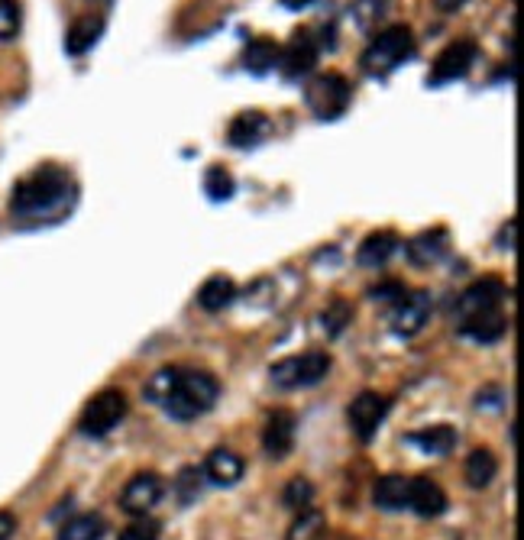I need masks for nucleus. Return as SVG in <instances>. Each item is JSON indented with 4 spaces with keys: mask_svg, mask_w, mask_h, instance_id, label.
Segmentation results:
<instances>
[{
    "mask_svg": "<svg viewBox=\"0 0 524 540\" xmlns=\"http://www.w3.org/2000/svg\"><path fill=\"white\" fill-rule=\"evenodd\" d=\"M72 198V175L59 169V165H43V169H36L17 182L10 198V211L17 217H55L65 207H72Z\"/></svg>",
    "mask_w": 524,
    "mask_h": 540,
    "instance_id": "f257e3e1",
    "label": "nucleus"
},
{
    "mask_svg": "<svg viewBox=\"0 0 524 540\" xmlns=\"http://www.w3.org/2000/svg\"><path fill=\"white\" fill-rule=\"evenodd\" d=\"M415 52H418V39L411 33V26L392 23V26H385L379 36H372V43L360 55V65L369 78H385V75H392L398 65L415 59Z\"/></svg>",
    "mask_w": 524,
    "mask_h": 540,
    "instance_id": "f03ea898",
    "label": "nucleus"
},
{
    "mask_svg": "<svg viewBox=\"0 0 524 540\" xmlns=\"http://www.w3.org/2000/svg\"><path fill=\"white\" fill-rule=\"evenodd\" d=\"M220 395V385L208 372H185L178 369V379L172 385V395L165 401V411L172 414L175 421H195L201 414H208L214 408V401Z\"/></svg>",
    "mask_w": 524,
    "mask_h": 540,
    "instance_id": "7ed1b4c3",
    "label": "nucleus"
},
{
    "mask_svg": "<svg viewBox=\"0 0 524 540\" xmlns=\"http://www.w3.org/2000/svg\"><path fill=\"white\" fill-rule=\"evenodd\" d=\"M330 372V356L324 350H311V353H301V356H285L279 359L269 376L275 389H308V385L324 382Z\"/></svg>",
    "mask_w": 524,
    "mask_h": 540,
    "instance_id": "20e7f679",
    "label": "nucleus"
},
{
    "mask_svg": "<svg viewBox=\"0 0 524 540\" xmlns=\"http://www.w3.org/2000/svg\"><path fill=\"white\" fill-rule=\"evenodd\" d=\"M350 101H353L350 81L337 72L317 75L305 88V104L311 107V114L317 120H340L350 110Z\"/></svg>",
    "mask_w": 524,
    "mask_h": 540,
    "instance_id": "39448f33",
    "label": "nucleus"
},
{
    "mask_svg": "<svg viewBox=\"0 0 524 540\" xmlns=\"http://www.w3.org/2000/svg\"><path fill=\"white\" fill-rule=\"evenodd\" d=\"M123 418H127V395L117 389H104L85 405L78 427L85 437H107Z\"/></svg>",
    "mask_w": 524,
    "mask_h": 540,
    "instance_id": "423d86ee",
    "label": "nucleus"
},
{
    "mask_svg": "<svg viewBox=\"0 0 524 540\" xmlns=\"http://www.w3.org/2000/svg\"><path fill=\"white\" fill-rule=\"evenodd\" d=\"M317 55H321V46H317V36L311 26H301V30L292 33V39L279 49V72L288 81H298L314 72Z\"/></svg>",
    "mask_w": 524,
    "mask_h": 540,
    "instance_id": "0eeeda50",
    "label": "nucleus"
},
{
    "mask_svg": "<svg viewBox=\"0 0 524 540\" xmlns=\"http://www.w3.org/2000/svg\"><path fill=\"white\" fill-rule=\"evenodd\" d=\"M476 59H479V46L473 43V39H457V43H450L434 59L431 75H427V85L440 88V85H450V81H457V78H466L470 75V68L476 65Z\"/></svg>",
    "mask_w": 524,
    "mask_h": 540,
    "instance_id": "6e6552de",
    "label": "nucleus"
},
{
    "mask_svg": "<svg viewBox=\"0 0 524 540\" xmlns=\"http://www.w3.org/2000/svg\"><path fill=\"white\" fill-rule=\"evenodd\" d=\"M385 414H389V398L379 395V392H360L347 408V421H350L353 437L369 443L372 437L379 434Z\"/></svg>",
    "mask_w": 524,
    "mask_h": 540,
    "instance_id": "1a4fd4ad",
    "label": "nucleus"
},
{
    "mask_svg": "<svg viewBox=\"0 0 524 540\" xmlns=\"http://www.w3.org/2000/svg\"><path fill=\"white\" fill-rule=\"evenodd\" d=\"M505 295H508L505 282L495 279V275H486V279L473 282V285L457 298V317H460V321H466V317H476V314L502 311Z\"/></svg>",
    "mask_w": 524,
    "mask_h": 540,
    "instance_id": "9d476101",
    "label": "nucleus"
},
{
    "mask_svg": "<svg viewBox=\"0 0 524 540\" xmlns=\"http://www.w3.org/2000/svg\"><path fill=\"white\" fill-rule=\"evenodd\" d=\"M162 492H165V486L156 473H140V476H133L127 482V489L120 492V508L133 518H143L162 502Z\"/></svg>",
    "mask_w": 524,
    "mask_h": 540,
    "instance_id": "9b49d317",
    "label": "nucleus"
},
{
    "mask_svg": "<svg viewBox=\"0 0 524 540\" xmlns=\"http://www.w3.org/2000/svg\"><path fill=\"white\" fill-rule=\"evenodd\" d=\"M427 317H431V295L405 292V298H398L392 308V330L398 337H415L424 330Z\"/></svg>",
    "mask_w": 524,
    "mask_h": 540,
    "instance_id": "f8f14e48",
    "label": "nucleus"
},
{
    "mask_svg": "<svg viewBox=\"0 0 524 540\" xmlns=\"http://www.w3.org/2000/svg\"><path fill=\"white\" fill-rule=\"evenodd\" d=\"M272 133V123L266 114H259V110H243V114H237L230 120L227 127V143L233 149H253L259 146L266 136Z\"/></svg>",
    "mask_w": 524,
    "mask_h": 540,
    "instance_id": "ddd939ff",
    "label": "nucleus"
},
{
    "mask_svg": "<svg viewBox=\"0 0 524 540\" xmlns=\"http://www.w3.org/2000/svg\"><path fill=\"white\" fill-rule=\"evenodd\" d=\"M295 427H298V421L292 411H272L266 421V431H262V447H266V453L275 456V460H282V456L292 453Z\"/></svg>",
    "mask_w": 524,
    "mask_h": 540,
    "instance_id": "4468645a",
    "label": "nucleus"
},
{
    "mask_svg": "<svg viewBox=\"0 0 524 540\" xmlns=\"http://www.w3.org/2000/svg\"><path fill=\"white\" fill-rule=\"evenodd\" d=\"M408 508L421 518H437L447 508V495L431 476L408 479Z\"/></svg>",
    "mask_w": 524,
    "mask_h": 540,
    "instance_id": "2eb2a0df",
    "label": "nucleus"
},
{
    "mask_svg": "<svg viewBox=\"0 0 524 540\" xmlns=\"http://www.w3.org/2000/svg\"><path fill=\"white\" fill-rule=\"evenodd\" d=\"M395 249H398V233L395 230H376L360 243V249H356V262L366 269H379L395 256Z\"/></svg>",
    "mask_w": 524,
    "mask_h": 540,
    "instance_id": "dca6fc26",
    "label": "nucleus"
},
{
    "mask_svg": "<svg viewBox=\"0 0 524 540\" xmlns=\"http://www.w3.org/2000/svg\"><path fill=\"white\" fill-rule=\"evenodd\" d=\"M104 33V17L98 13H88V17H78L65 33V52L68 55H85Z\"/></svg>",
    "mask_w": 524,
    "mask_h": 540,
    "instance_id": "f3484780",
    "label": "nucleus"
},
{
    "mask_svg": "<svg viewBox=\"0 0 524 540\" xmlns=\"http://www.w3.org/2000/svg\"><path fill=\"white\" fill-rule=\"evenodd\" d=\"M505 330H508V317H505L502 311L476 314V317H466V321H460V334L476 340V343H495V340H502Z\"/></svg>",
    "mask_w": 524,
    "mask_h": 540,
    "instance_id": "a211bd4d",
    "label": "nucleus"
},
{
    "mask_svg": "<svg viewBox=\"0 0 524 540\" xmlns=\"http://www.w3.org/2000/svg\"><path fill=\"white\" fill-rule=\"evenodd\" d=\"M411 447H418L427 456H447L457 447V431L450 424H434V427H421V431L408 434Z\"/></svg>",
    "mask_w": 524,
    "mask_h": 540,
    "instance_id": "6ab92c4d",
    "label": "nucleus"
},
{
    "mask_svg": "<svg viewBox=\"0 0 524 540\" xmlns=\"http://www.w3.org/2000/svg\"><path fill=\"white\" fill-rule=\"evenodd\" d=\"M204 476H208L214 486H237L243 479V460L233 450H214L208 460H204Z\"/></svg>",
    "mask_w": 524,
    "mask_h": 540,
    "instance_id": "aec40b11",
    "label": "nucleus"
},
{
    "mask_svg": "<svg viewBox=\"0 0 524 540\" xmlns=\"http://www.w3.org/2000/svg\"><path fill=\"white\" fill-rule=\"evenodd\" d=\"M279 43L275 39H266V36H259V39H250L243 49V68L250 75H266L272 72V68H279Z\"/></svg>",
    "mask_w": 524,
    "mask_h": 540,
    "instance_id": "412c9836",
    "label": "nucleus"
},
{
    "mask_svg": "<svg viewBox=\"0 0 524 540\" xmlns=\"http://www.w3.org/2000/svg\"><path fill=\"white\" fill-rule=\"evenodd\" d=\"M444 253H447V230L440 227L424 230L408 243V259L415 262V266H431V262H437Z\"/></svg>",
    "mask_w": 524,
    "mask_h": 540,
    "instance_id": "4be33fe9",
    "label": "nucleus"
},
{
    "mask_svg": "<svg viewBox=\"0 0 524 540\" xmlns=\"http://www.w3.org/2000/svg\"><path fill=\"white\" fill-rule=\"evenodd\" d=\"M372 502L382 511H402L408 508V479L405 476H382L372 489Z\"/></svg>",
    "mask_w": 524,
    "mask_h": 540,
    "instance_id": "5701e85b",
    "label": "nucleus"
},
{
    "mask_svg": "<svg viewBox=\"0 0 524 540\" xmlns=\"http://www.w3.org/2000/svg\"><path fill=\"white\" fill-rule=\"evenodd\" d=\"M233 298H237V285L230 275H211L198 292V304L204 311H224Z\"/></svg>",
    "mask_w": 524,
    "mask_h": 540,
    "instance_id": "b1692460",
    "label": "nucleus"
},
{
    "mask_svg": "<svg viewBox=\"0 0 524 540\" xmlns=\"http://www.w3.org/2000/svg\"><path fill=\"white\" fill-rule=\"evenodd\" d=\"M466 482H470L473 489H486L489 482L495 479V473H499V460H495V453L486 450V447H479L473 450L470 456H466Z\"/></svg>",
    "mask_w": 524,
    "mask_h": 540,
    "instance_id": "393cba45",
    "label": "nucleus"
},
{
    "mask_svg": "<svg viewBox=\"0 0 524 540\" xmlns=\"http://www.w3.org/2000/svg\"><path fill=\"white\" fill-rule=\"evenodd\" d=\"M392 0H350V17L363 33H372L385 20Z\"/></svg>",
    "mask_w": 524,
    "mask_h": 540,
    "instance_id": "a878e982",
    "label": "nucleus"
},
{
    "mask_svg": "<svg viewBox=\"0 0 524 540\" xmlns=\"http://www.w3.org/2000/svg\"><path fill=\"white\" fill-rule=\"evenodd\" d=\"M327 531V518L321 515L317 508H301L298 518L292 521V528H288L285 540H317Z\"/></svg>",
    "mask_w": 524,
    "mask_h": 540,
    "instance_id": "bb28decb",
    "label": "nucleus"
},
{
    "mask_svg": "<svg viewBox=\"0 0 524 540\" xmlns=\"http://www.w3.org/2000/svg\"><path fill=\"white\" fill-rule=\"evenodd\" d=\"M104 537V518L101 515H78L62 524L59 540H101Z\"/></svg>",
    "mask_w": 524,
    "mask_h": 540,
    "instance_id": "cd10ccee",
    "label": "nucleus"
},
{
    "mask_svg": "<svg viewBox=\"0 0 524 540\" xmlns=\"http://www.w3.org/2000/svg\"><path fill=\"white\" fill-rule=\"evenodd\" d=\"M233 191H237V182H233V175L224 165H208V172H204V195L211 201H230Z\"/></svg>",
    "mask_w": 524,
    "mask_h": 540,
    "instance_id": "c85d7f7f",
    "label": "nucleus"
},
{
    "mask_svg": "<svg viewBox=\"0 0 524 540\" xmlns=\"http://www.w3.org/2000/svg\"><path fill=\"white\" fill-rule=\"evenodd\" d=\"M175 379H178V369H159V372H153L149 382L143 385V395H146L149 405H159L162 408L165 401H169V395H172Z\"/></svg>",
    "mask_w": 524,
    "mask_h": 540,
    "instance_id": "c756f323",
    "label": "nucleus"
},
{
    "mask_svg": "<svg viewBox=\"0 0 524 540\" xmlns=\"http://www.w3.org/2000/svg\"><path fill=\"white\" fill-rule=\"evenodd\" d=\"M350 321H353V308H350V301H343V298H334L327 304V311L321 314V324L327 330V337H340Z\"/></svg>",
    "mask_w": 524,
    "mask_h": 540,
    "instance_id": "7c9ffc66",
    "label": "nucleus"
},
{
    "mask_svg": "<svg viewBox=\"0 0 524 540\" xmlns=\"http://www.w3.org/2000/svg\"><path fill=\"white\" fill-rule=\"evenodd\" d=\"M311 498H314V486H311L308 479H301V476H295V479L282 489V505H285V508H292V511L308 508V505H311Z\"/></svg>",
    "mask_w": 524,
    "mask_h": 540,
    "instance_id": "2f4dec72",
    "label": "nucleus"
},
{
    "mask_svg": "<svg viewBox=\"0 0 524 540\" xmlns=\"http://www.w3.org/2000/svg\"><path fill=\"white\" fill-rule=\"evenodd\" d=\"M20 26H23V13L17 0H0V43H10L20 33Z\"/></svg>",
    "mask_w": 524,
    "mask_h": 540,
    "instance_id": "473e14b6",
    "label": "nucleus"
},
{
    "mask_svg": "<svg viewBox=\"0 0 524 540\" xmlns=\"http://www.w3.org/2000/svg\"><path fill=\"white\" fill-rule=\"evenodd\" d=\"M159 521H153V518H140V521H133L130 528H123L120 531V537L117 540H159Z\"/></svg>",
    "mask_w": 524,
    "mask_h": 540,
    "instance_id": "72a5a7b5",
    "label": "nucleus"
},
{
    "mask_svg": "<svg viewBox=\"0 0 524 540\" xmlns=\"http://www.w3.org/2000/svg\"><path fill=\"white\" fill-rule=\"evenodd\" d=\"M198 479H201L198 469H182V473H178L175 492H178V498H182V505L195 502V498H198V492H201V482Z\"/></svg>",
    "mask_w": 524,
    "mask_h": 540,
    "instance_id": "f704fd0d",
    "label": "nucleus"
},
{
    "mask_svg": "<svg viewBox=\"0 0 524 540\" xmlns=\"http://www.w3.org/2000/svg\"><path fill=\"white\" fill-rule=\"evenodd\" d=\"M405 282H398V279H385V282H379V285H372L369 288V298L372 301H382V304H395L398 298H405Z\"/></svg>",
    "mask_w": 524,
    "mask_h": 540,
    "instance_id": "c9c22d12",
    "label": "nucleus"
},
{
    "mask_svg": "<svg viewBox=\"0 0 524 540\" xmlns=\"http://www.w3.org/2000/svg\"><path fill=\"white\" fill-rule=\"evenodd\" d=\"M13 531H17V518L10 511H0V540H10Z\"/></svg>",
    "mask_w": 524,
    "mask_h": 540,
    "instance_id": "e433bc0d",
    "label": "nucleus"
},
{
    "mask_svg": "<svg viewBox=\"0 0 524 540\" xmlns=\"http://www.w3.org/2000/svg\"><path fill=\"white\" fill-rule=\"evenodd\" d=\"M470 0H434V7L440 10V13H457V10H463Z\"/></svg>",
    "mask_w": 524,
    "mask_h": 540,
    "instance_id": "4c0bfd02",
    "label": "nucleus"
},
{
    "mask_svg": "<svg viewBox=\"0 0 524 540\" xmlns=\"http://www.w3.org/2000/svg\"><path fill=\"white\" fill-rule=\"evenodd\" d=\"M314 0H282V7L285 10H305V7H311Z\"/></svg>",
    "mask_w": 524,
    "mask_h": 540,
    "instance_id": "58836bf2",
    "label": "nucleus"
}]
</instances>
